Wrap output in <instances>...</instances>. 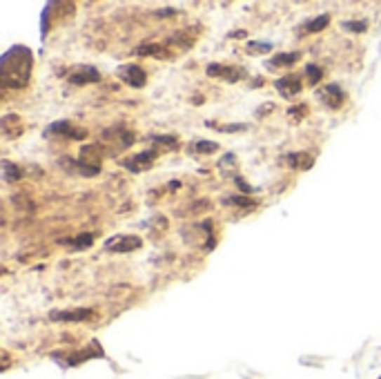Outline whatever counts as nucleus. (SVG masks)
<instances>
[{
	"label": "nucleus",
	"mask_w": 381,
	"mask_h": 379,
	"mask_svg": "<svg viewBox=\"0 0 381 379\" xmlns=\"http://www.w3.org/2000/svg\"><path fill=\"white\" fill-rule=\"evenodd\" d=\"M34 56L27 47L16 45L0 60V79L7 87H25L32 76Z\"/></svg>",
	"instance_id": "obj_1"
},
{
	"label": "nucleus",
	"mask_w": 381,
	"mask_h": 379,
	"mask_svg": "<svg viewBox=\"0 0 381 379\" xmlns=\"http://www.w3.org/2000/svg\"><path fill=\"white\" fill-rule=\"evenodd\" d=\"M319 98L323 100V105L326 107H330V109H339L341 107V103H344V90L337 85V83H333V85H326L323 90L319 92Z\"/></svg>",
	"instance_id": "obj_2"
},
{
	"label": "nucleus",
	"mask_w": 381,
	"mask_h": 379,
	"mask_svg": "<svg viewBox=\"0 0 381 379\" xmlns=\"http://www.w3.org/2000/svg\"><path fill=\"white\" fill-rule=\"evenodd\" d=\"M109 252H132L136 248H141V239L138 237H132V234H127V237H114L107 241L105 246Z\"/></svg>",
	"instance_id": "obj_3"
},
{
	"label": "nucleus",
	"mask_w": 381,
	"mask_h": 379,
	"mask_svg": "<svg viewBox=\"0 0 381 379\" xmlns=\"http://www.w3.org/2000/svg\"><path fill=\"white\" fill-rule=\"evenodd\" d=\"M119 74H121V79L125 81V83H130L132 87H143L145 85V72L138 67V65H123L121 69H119Z\"/></svg>",
	"instance_id": "obj_4"
},
{
	"label": "nucleus",
	"mask_w": 381,
	"mask_h": 379,
	"mask_svg": "<svg viewBox=\"0 0 381 379\" xmlns=\"http://www.w3.org/2000/svg\"><path fill=\"white\" fill-rule=\"evenodd\" d=\"M276 87V92L286 96V98H292V96H297L301 92V83H299V76H286V79H279L274 83Z\"/></svg>",
	"instance_id": "obj_5"
},
{
	"label": "nucleus",
	"mask_w": 381,
	"mask_h": 379,
	"mask_svg": "<svg viewBox=\"0 0 381 379\" xmlns=\"http://www.w3.org/2000/svg\"><path fill=\"white\" fill-rule=\"evenodd\" d=\"M156 159V152H143V154H136L130 161H123L125 168H130L132 172H141V168H149Z\"/></svg>",
	"instance_id": "obj_6"
},
{
	"label": "nucleus",
	"mask_w": 381,
	"mask_h": 379,
	"mask_svg": "<svg viewBox=\"0 0 381 379\" xmlns=\"http://www.w3.org/2000/svg\"><path fill=\"white\" fill-rule=\"evenodd\" d=\"M52 134H65V136H69V138H85V132H83V130H76L74 125L67 123V121H60V123L52 125V128H47L45 136H52Z\"/></svg>",
	"instance_id": "obj_7"
},
{
	"label": "nucleus",
	"mask_w": 381,
	"mask_h": 379,
	"mask_svg": "<svg viewBox=\"0 0 381 379\" xmlns=\"http://www.w3.org/2000/svg\"><path fill=\"white\" fill-rule=\"evenodd\" d=\"M98 83L100 81V74L94 67H81V72H76L69 76V83L74 85H85V83Z\"/></svg>",
	"instance_id": "obj_8"
},
{
	"label": "nucleus",
	"mask_w": 381,
	"mask_h": 379,
	"mask_svg": "<svg viewBox=\"0 0 381 379\" xmlns=\"http://www.w3.org/2000/svg\"><path fill=\"white\" fill-rule=\"evenodd\" d=\"M92 317V310H69V312H52L54 321H85Z\"/></svg>",
	"instance_id": "obj_9"
},
{
	"label": "nucleus",
	"mask_w": 381,
	"mask_h": 379,
	"mask_svg": "<svg viewBox=\"0 0 381 379\" xmlns=\"http://www.w3.org/2000/svg\"><path fill=\"white\" fill-rule=\"evenodd\" d=\"M208 74H210V76H223V79L230 81V83H236L241 76H243V72H241V69L221 67V65H210V67H208Z\"/></svg>",
	"instance_id": "obj_10"
},
{
	"label": "nucleus",
	"mask_w": 381,
	"mask_h": 379,
	"mask_svg": "<svg viewBox=\"0 0 381 379\" xmlns=\"http://www.w3.org/2000/svg\"><path fill=\"white\" fill-rule=\"evenodd\" d=\"M288 163H290V166L295 168V170H310L314 159H312L310 154H301V152H295V154L288 157Z\"/></svg>",
	"instance_id": "obj_11"
},
{
	"label": "nucleus",
	"mask_w": 381,
	"mask_h": 379,
	"mask_svg": "<svg viewBox=\"0 0 381 379\" xmlns=\"http://www.w3.org/2000/svg\"><path fill=\"white\" fill-rule=\"evenodd\" d=\"M301 58V54L292 52V54H276L272 60H270V67H286V65H292V62H297Z\"/></svg>",
	"instance_id": "obj_12"
},
{
	"label": "nucleus",
	"mask_w": 381,
	"mask_h": 379,
	"mask_svg": "<svg viewBox=\"0 0 381 379\" xmlns=\"http://www.w3.org/2000/svg\"><path fill=\"white\" fill-rule=\"evenodd\" d=\"M192 152H196V154H210V152H217L219 145L217 143H208V141H199V143H192V147H189Z\"/></svg>",
	"instance_id": "obj_13"
},
{
	"label": "nucleus",
	"mask_w": 381,
	"mask_h": 379,
	"mask_svg": "<svg viewBox=\"0 0 381 379\" xmlns=\"http://www.w3.org/2000/svg\"><path fill=\"white\" fill-rule=\"evenodd\" d=\"M328 22H330V16H328V14H323V16H319V18L310 20V22L306 25V29H308V32H321Z\"/></svg>",
	"instance_id": "obj_14"
},
{
	"label": "nucleus",
	"mask_w": 381,
	"mask_h": 379,
	"mask_svg": "<svg viewBox=\"0 0 381 379\" xmlns=\"http://www.w3.org/2000/svg\"><path fill=\"white\" fill-rule=\"evenodd\" d=\"M3 170H5V179L7 181H16V179H20V168H16V166H11L9 161H5L3 163Z\"/></svg>",
	"instance_id": "obj_15"
},
{
	"label": "nucleus",
	"mask_w": 381,
	"mask_h": 379,
	"mask_svg": "<svg viewBox=\"0 0 381 379\" xmlns=\"http://www.w3.org/2000/svg\"><path fill=\"white\" fill-rule=\"evenodd\" d=\"M272 43H248V54H268Z\"/></svg>",
	"instance_id": "obj_16"
},
{
	"label": "nucleus",
	"mask_w": 381,
	"mask_h": 379,
	"mask_svg": "<svg viewBox=\"0 0 381 379\" xmlns=\"http://www.w3.org/2000/svg\"><path fill=\"white\" fill-rule=\"evenodd\" d=\"M138 54L141 56H163V47L161 45H143V47H138Z\"/></svg>",
	"instance_id": "obj_17"
},
{
	"label": "nucleus",
	"mask_w": 381,
	"mask_h": 379,
	"mask_svg": "<svg viewBox=\"0 0 381 379\" xmlns=\"http://www.w3.org/2000/svg\"><path fill=\"white\" fill-rule=\"evenodd\" d=\"M306 74H308L310 85H316V83L321 81V76H323L321 67H316V65H306Z\"/></svg>",
	"instance_id": "obj_18"
},
{
	"label": "nucleus",
	"mask_w": 381,
	"mask_h": 379,
	"mask_svg": "<svg viewBox=\"0 0 381 379\" xmlns=\"http://www.w3.org/2000/svg\"><path fill=\"white\" fill-rule=\"evenodd\" d=\"M152 141L161 143V145H168V147H176V145H179V138H176V136H152Z\"/></svg>",
	"instance_id": "obj_19"
},
{
	"label": "nucleus",
	"mask_w": 381,
	"mask_h": 379,
	"mask_svg": "<svg viewBox=\"0 0 381 379\" xmlns=\"http://www.w3.org/2000/svg\"><path fill=\"white\" fill-rule=\"evenodd\" d=\"M208 128H219L221 132H243L246 125H214V123H208Z\"/></svg>",
	"instance_id": "obj_20"
},
{
	"label": "nucleus",
	"mask_w": 381,
	"mask_h": 379,
	"mask_svg": "<svg viewBox=\"0 0 381 379\" xmlns=\"http://www.w3.org/2000/svg\"><path fill=\"white\" fill-rule=\"evenodd\" d=\"M92 241H94L92 234H83V237H79V239H74L72 246H74V248H87V246H92Z\"/></svg>",
	"instance_id": "obj_21"
},
{
	"label": "nucleus",
	"mask_w": 381,
	"mask_h": 379,
	"mask_svg": "<svg viewBox=\"0 0 381 379\" xmlns=\"http://www.w3.org/2000/svg\"><path fill=\"white\" fill-rule=\"evenodd\" d=\"M225 204H232V206H243V208H254V204H252L250 199H239V197L225 199Z\"/></svg>",
	"instance_id": "obj_22"
},
{
	"label": "nucleus",
	"mask_w": 381,
	"mask_h": 379,
	"mask_svg": "<svg viewBox=\"0 0 381 379\" xmlns=\"http://www.w3.org/2000/svg\"><path fill=\"white\" fill-rule=\"evenodd\" d=\"M344 27L350 29V32H363L368 27V22L366 20H359V22H344Z\"/></svg>",
	"instance_id": "obj_23"
},
{
	"label": "nucleus",
	"mask_w": 381,
	"mask_h": 379,
	"mask_svg": "<svg viewBox=\"0 0 381 379\" xmlns=\"http://www.w3.org/2000/svg\"><path fill=\"white\" fill-rule=\"evenodd\" d=\"M297 114H306V107L301 105V107H292L290 109V117H297Z\"/></svg>",
	"instance_id": "obj_24"
}]
</instances>
